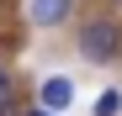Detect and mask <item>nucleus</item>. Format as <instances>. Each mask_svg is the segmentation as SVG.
Segmentation results:
<instances>
[{"label":"nucleus","instance_id":"39448f33","mask_svg":"<svg viewBox=\"0 0 122 116\" xmlns=\"http://www.w3.org/2000/svg\"><path fill=\"white\" fill-rule=\"evenodd\" d=\"M117 111H122V95H117V90H106V95L96 100V116H117Z\"/></svg>","mask_w":122,"mask_h":116},{"label":"nucleus","instance_id":"6e6552de","mask_svg":"<svg viewBox=\"0 0 122 116\" xmlns=\"http://www.w3.org/2000/svg\"><path fill=\"white\" fill-rule=\"evenodd\" d=\"M117 5H122V0H117Z\"/></svg>","mask_w":122,"mask_h":116},{"label":"nucleus","instance_id":"7ed1b4c3","mask_svg":"<svg viewBox=\"0 0 122 116\" xmlns=\"http://www.w3.org/2000/svg\"><path fill=\"white\" fill-rule=\"evenodd\" d=\"M43 106H53V111L74 106V79H64V74H48V79H43Z\"/></svg>","mask_w":122,"mask_h":116},{"label":"nucleus","instance_id":"0eeeda50","mask_svg":"<svg viewBox=\"0 0 122 116\" xmlns=\"http://www.w3.org/2000/svg\"><path fill=\"white\" fill-rule=\"evenodd\" d=\"M0 5H5V0H0Z\"/></svg>","mask_w":122,"mask_h":116},{"label":"nucleus","instance_id":"20e7f679","mask_svg":"<svg viewBox=\"0 0 122 116\" xmlns=\"http://www.w3.org/2000/svg\"><path fill=\"white\" fill-rule=\"evenodd\" d=\"M16 111V85H11V74L0 69V116H11Z\"/></svg>","mask_w":122,"mask_h":116},{"label":"nucleus","instance_id":"f257e3e1","mask_svg":"<svg viewBox=\"0 0 122 116\" xmlns=\"http://www.w3.org/2000/svg\"><path fill=\"white\" fill-rule=\"evenodd\" d=\"M74 48H80V58H85V63H112V58L122 53V27L106 21V16H96V21L80 27Z\"/></svg>","mask_w":122,"mask_h":116},{"label":"nucleus","instance_id":"423d86ee","mask_svg":"<svg viewBox=\"0 0 122 116\" xmlns=\"http://www.w3.org/2000/svg\"><path fill=\"white\" fill-rule=\"evenodd\" d=\"M27 116H58V111H53V106H37V111H27Z\"/></svg>","mask_w":122,"mask_h":116},{"label":"nucleus","instance_id":"f03ea898","mask_svg":"<svg viewBox=\"0 0 122 116\" xmlns=\"http://www.w3.org/2000/svg\"><path fill=\"white\" fill-rule=\"evenodd\" d=\"M74 0H32V27H64Z\"/></svg>","mask_w":122,"mask_h":116}]
</instances>
